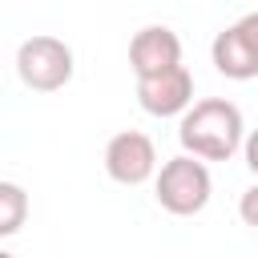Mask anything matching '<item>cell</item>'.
<instances>
[{
	"mask_svg": "<svg viewBox=\"0 0 258 258\" xmlns=\"http://www.w3.org/2000/svg\"><path fill=\"white\" fill-rule=\"evenodd\" d=\"M177 141L185 153L202 157V161H230L242 145H246V121L242 109L226 97H206L194 101L181 113L177 125Z\"/></svg>",
	"mask_w": 258,
	"mask_h": 258,
	"instance_id": "obj_1",
	"label": "cell"
},
{
	"mask_svg": "<svg viewBox=\"0 0 258 258\" xmlns=\"http://www.w3.org/2000/svg\"><path fill=\"white\" fill-rule=\"evenodd\" d=\"M210 194H214L210 165H206L202 157L185 153V149H181L177 157L161 161V169H157V177H153V198H157V206H161L165 214H173V218H194V214H202L206 202H210Z\"/></svg>",
	"mask_w": 258,
	"mask_h": 258,
	"instance_id": "obj_2",
	"label": "cell"
},
{
	"mask_svg": "<svg viewBox=\"0 0 258 258\" xmlns=\"http://www.w3.org/2000/svg\"><path fill=\"white\" fill-rule=\"evenodd\" d=\"M16 77L36 93H56L73 81V48L60 36H28L16 48Z\"/></svg>",
	"mask_w": 258,
	"mask_h": 258,
	"instance_id": "obj_3",
	"label": "cell"
},
{
	"mask_svg": "<svg viewBox=\"0 0 258 258\" xmlns=\"http://www.w3.org/2000/svg\"><path fill=\"white\" fill-rule=\"evenodd\" d=\"M105 173L117 185H141L157 177V145L141 129H121L105 145Z\"/></svg>",
	"mask_w": 258,
	"mask_h": 258,
	"instance_id": "obj_4",
	"label": "cell"
},
{
	"mask_svg": "<svg viewBox=\"0 0 258 258\" xmlns=\"http://www.w3.org/2000/svg\"><path fill=\"white\" fill-rule=\"evenodd\" d=\"M137 105L149 117H181L194 105V73L185 64H173L157 77L137 81Z\"/></svg>",
	"mask_w": 258,
	"mask_h": 258,
	"instance_id": "obj_5",
	"label": "cell"
},
{
	"mask_svg": "<svg viewBox=\"0 0 258 258\" xmlns=\"http://www.w3.org/2000/svg\"><path fill=\"white\" fill-rule=\"evenodd\" d=\"M173 64H181V40H177L173 28L145 24V28L133 32V40H129V69H133L137 81L141 77H157V73H165Z\"/></svg>",
	"mask_w": 258,
	"mask_h": 258,
	"instance_id": "obj_6",
	"label": "cell"
},
{
	"mask_svg": "<svg viewBox=\"0 0 258 258\" xmlns=\"http://www.w3.org/2000/svg\"><path fill=\"white\" fill-rule=\"evenodd\" d=\"M28 218V194L16 181H0V234L12 238Z\"/></svg>",
	"mask_w": 258,
	"mask_h": 258,
	"instance_id": "obj_7",
	"label": "cell"
},
{
	"mask_svg": "<svg viewBox=\"0 0 258 258\" xmlns=\"http://www.w3.org/2000/svg\"><path fill=\"white\" fill-rule=\"evenodd\" d=\"M230 28H234V32H238V40L246 44V52L258 60V12H246V16H238Z\"/></svg>",
	"mask_w": 258,
	"mask_h": 258,
	"instance_id": "obj_8",
	"label": "cell"
},
{
	"mask_svg": "<svg viewBox=\"0 0 258 258\" xmlns=\"http://www.w3.org/2000/svg\"><path fill=\"white\" fill-rule=\"evenodd\" d=\"M238 214H242V222H246V226H254V230H258V185H250V189L242 194Z\"/></svg>",
	"mask_w": 258,
	"mask_h": 258,
	"instance_id": "obj_9",
	"label": "cell"
},
{
	"mask_svg": "<svg viewBox=\"0 0 258 258\" xmlns=\"http://www.w3.org/2000/svg\"><path fill=\"white\" fill-rule=\"evenodd\" d=\"M242 153H246V165H250V173H258V129H250V133H246V145H242Z\"/></svg>",
	"mask_w": 258,
	"mask_h": 258,
	"instance_id": "obj_10",
	"label": "cell"
},
{
	"mask_svg": "<svg viewBox=\"0 0 258 258\" xmlns=\"http://www.w3.org/2000/svg\"><path fill=\"white\" fill-rule=\"evenodd\" d=\"M0 258H16V254H8V250H4V254H0Z\"/></svg>",
	"mask_w": 258,
	"mask_h": 258,
	"instance_id": "obj_11",
	"label": "cell"
}]
</instances>
